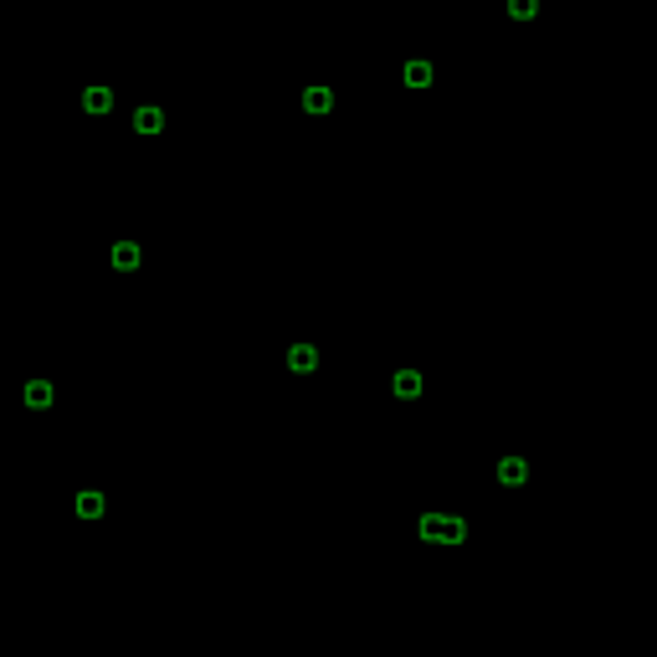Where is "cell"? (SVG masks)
<instances>
[{
    "instance_id": "1",
    "label": "cell",
    "mask_w": 657,
    "mask_h": 657,
    "mask_svg": "<svg viewBox=\"0 0 657 657\" xmlns=\"http://www.w3.org/2000/svg\"><path fill=\"white\" fill-rule=\"evenodd\" d=\"M463 534H468L463 519H447V514H426L421 519V539H431V544H463Z\"/></svg>"
},
{
    "instance_id": "2",
    "label": "cell",
    "mask_w": 657,
    "mask_h": 657,
    "mask_svg": "<svg viewBox=\"0 0 657 657\" xmlns=\"http://www.w3.org/2000/svg\"><path fill=\"white\" fill-rule=\"evenodd\" d=\"M288 365L298 370V375H309V370L319 365V349H314V344H293V349H288Z\"/></svg>"
},
{
    "instance_id": "3",
    "label": "cell",
    "mask_w": 657,
    "mask_h": 657,
    "mask_svg": "<svg viewBox=\"0 0 657 657\" xmlns=\"http://www.w3.org/2000/svg\"><path fill=\"white\" fill-rule=\"evenodd\" d=\"M52 396H57V390H52L47 380H31V385H26V406H31V411H47Z\"/></svg>"
},
{
    "instance_id": "4",
    "label": "cell",
    "mask_w": 657,
    "mask_h": 657,
    "mask_svg": "<svg viewBox=\"0 0 657 657\" xmlns=\"http://www.w3.org/2000/svg\"><path fill=\"white\" fill-rule=\"evenodd\" d=\"M82 108H87V114H108V108H114V93H108V87H87Z\"/></svg>"
},
{
    "instance_id": "5",
    "label": "cell",
    "mask_w": 657,
    "mask_h": 657,
    "mask_svg": "<svg viewBox=\"0 0 657 657\" xmlns=\"http://www.w3.org/2000/svg\"><path fill=\"white\" fill-rule=\"evenodd\" d=\"M303 108H309V114H328V108H334V93H328V87H309V93H303Z\"/></svg>"
},
{
    "instance_id": "6",
    "label": "cell",
    "mask_w": 657,
    "mask_h": 657,
    "mask_svg": "<svg viewBox=\"0 0 657 657\" xmlns=\"http://www.w3.org/2000/svg\"><path fill=\"white\" fill-rule=\"evenodd\" d=\"M134 128H139V134H160V128H165V114H160V108H139V114H134Z\"/></svg>"
},
{
    "instance_id": "7",
    "label": "cell",
    "mask_w": 657,
    "mask_h": 657,
    "mask_svg": "<svg viewBox=\"0 0 657 657\" xmlns=\"http://www.w3.org/2000/svg\"><path fill=\"white\" fill-rule=\"evenodd\" d=\"M114 267H118V272H134V267H139V247H134V242H118V247H114Z\"/></svg>"
},
{
    "instance_id": "8",
    "label": "cell",
    "mask_w": 657,
    "mask_h": 657,
    "mask_svg": "<svg viewBox=\"0 0 657 657\" xmlns=\"http://www.w3.org/2000/svg\"><path fill=\"white\" fill-rule=\"evenodd\" d=\"M498 477H503V483H524V477H529V463H519V457H509V463H498Z\"/></svg>"
},
{
    "instance_id": "9",
    "label": "cell",
    "mask_w": 657,
    "mask_h": 657,
    "mask_svg": "<svg viewBox=\"0 0 657 657\" xmlns=\"http://www.w3.org/2000/svg\"><path fill=\"white\" fill-rule=\"evenodd\" d=\"M396 396H401V401L421 396V375H416V370H401V375H396Z\"/></svg>"
},
{
    "instance_id": "10",
    "label": "cell",
    "mask_w": 657,
    "mask_h": 657,
    "mask_svg": "<svg viewBox=\"0 0 657 657\" xmlns=\"http://www.w3.org/2000/svg\"><path fill=\"white\" fill-rule=\"evenodd\" d=\"M77 514H82V519H98V514H103V493H93V488L77 493Z\"/></svg>"
},
{
    "instance_id": "11",
    "label": "cell",
    "mask_w": 657,
    "mask_h": 657,
    "mask_svg": "<svg viewBox=\"0 0 657 657\" xmlns=\"http://www.w3.org/2000/svg\"><path fill=\"white\" fill-rule=\"evenodd\" d=\"M406 82L411 87H426L431 82V67H426V62H406Z\"/></svg>"
},
{
    "instance_id": "12",
    "label": "cell",
    "mask_w": 657,
    "mask_h": 657,
    "mask_svg": "<svg viewBox=\"0 0 657 657\" xmlns=\"http://www.w3.org/2000/svg\"><path fill=\"white\" fill-rule=\"evenodd\" d=\"M539 6H534V0H509V16H519V21H529Z\"/></svg>"
}]
</instances>
